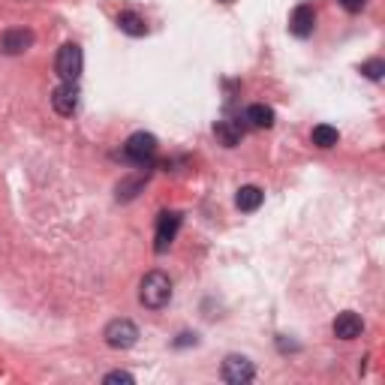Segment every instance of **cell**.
Segmentation results:
<instances>
[{"label":"cell","mask_w":385,"mask_h":385,"mask_svg":"<svg viewBox=\"0 0 385 385\" xmlns=\"http://www.w3.org/2000/svg\"><path fill=\"white\" fill-rule=\"evenodd\" d=\"M139 301H142L148 310H163V307L172 301V280H169V274H163V271L145 274L142 286H139Z\"/></svg>","instance_id":"obj_1"},{"label":"cell","mask_w":385,"mask_h":385,"mask_svg":"<svg viewBox=\"0 0 385 385\" xmlns=\"http://www.w3.org/2000/svg\"><path fill=\"white\" fill-rule=\"evenodd\" d=\"M82 67H85V55H82V48L75 45V43H67V45L58 48L55 70H58V75H60L63 82H79Z\"/></svg>","instance_id":"obj_2"},{"label":"cell","mask_w":385,"mask_h":385,"mask_svg":"<svg viewBox=\"0 0 385 385\" xmlns=\"http://www.w3.org/2000/svg\"><path fill=\"white\" fill-rule=\"evenodd\" d=\"M102 337H106V343L112 346V349H130V346H136V340H139V328H136V322H130V319H112V322L106 325V331H102Z\"/></svg>","instance_id":"obj_3"},{"label":"cell","mask_w":385,"mask_h":385,"mask_svg":"<svg viewBox=\"0 0 385 385\" xmlns=\"http://www.w3.org/2000/svg\"><path fill=\"white\" fill-rule=\"evenodd\" d=\"M181 220L184 217L178 214V211H163L157 217V235H153V250L157 253H166L172 247V241L178 235V229H181Z\"/></svg>","instance_id":"obj_4"},{"label":"cell","mask_w":385,"mask_h":385,"mask_svg":"<svg viewBox=\"0 0 385 385\" xmlns=\"http://www.w3.org/2000/svg\"><path fill=\"white\" fill-rule=\"evenodd\" d=\"M124 153H126V160L145 166L148 160H153V153H157V136H151V133H133L130 139H126Z\"/></svg>","instance_id":"obj_5"},{"label":"cell","mask_w":385,"mask_h":385,"mask_svg":"<svg viewBox=\"0 0 385 385\" xmlns=\"http://www.w3.org/2000/svg\"><path fill=\"white\" fill-rule=\"evenodd\" d=\"M253 376H256V367L244 355H229L223 362V379L229 385H247Z\"/></svg>","instance_id":"obj_6"},{"label":"cell","mask_w":385,"mask_h":385,"mask_svg":"<svg viewBox=\"0 0 385 385\" xmlns=\"http://www.w3.org/2000/svg\"><path fill=\"white\" fill-rule=\"evenodd\" d=\"M51 106H55V112L63 114V118L75 114V109H79V87H75V82L58 85L55 91H51Z\"/></svg>","instance_id":"obj_7"},{"label":"cell","mask_w":385,"mask_h":385,"mask_svg":"<svg viewBox=\"0 0 385 385\" xmlns=\"http://www.w3.org/2000/svg\"><path fill=\"white\" fill-rule=\"evenodd\" d=\"M313 28H316V12H313V6H310V4L295 6L292 18H289V33L298 36V40H307V36L313 33Z\"/></svg>","instance_id":"obj_8"},{"label":"cell","mask_w":385,"mask_h":385,"mask_svg":"<svg viewBox=\"0 0 385 385\" xmlns=\"http://www.w3.org/2000/svg\"><path fill=\"white\" fill-rule=\"evenodd\" d=\"M331 331H335V337H340V340H355V337H362L364 322H362V316H358V313L343 310V313H337Z\"/></svg>","instance_id":"obj_9"},{"label":"cell","mask_w":385,"mask_h":385,"mask_svg":"<svg viewBox=\"0 0 385 385\" xmlns=\"http://www.w3.org/2000/svg\"><path fill=\"white\" fill-rule=\"evenodd\" d=\"M33 45V33L24 31V28H16V31H6L4 40H0V48L6 51V55H21V51H28Z\"/></svg>","instance_id":"obj_10"},{"label":"cell","mask_w":385,"mask_h":385,"mask_svg":"<svg viewBox=\"0 0 385 385\" xmlns=\"http://www.w3.org/2000/svg\"><path fill=\"white\" fill-rule=\"evenodd\" d=\"M244 121H247L250 126H256V130H271L274 126V109L256 102V106H250L247 112H244Z\"/></svg>","instance_id":"obj_11"},{"label":"cell","mask_w":385,"mask_h":385,"mask_svg":"<svg viewBox=\"0 0 385 385\" xmlns=\"http://www.w3.org/2000/svg\"><path fill=\"white\" fill-rule=\"evenodd\" d=\"M262 202H265V192H262L259 187H253V184L241 187V190H238V196H235V205H238L241 211H247V214L259 211V208H262Z\"/></svg>","instance_id":"obj_12"},{"label":"cell","mask_w":385,"mask_h":385,"mask_svg":"<svg viewBox=\"0 0 385 385\" xmlns=\"http://www.w3.org/2000/svg\"><path fill=\"white\" fill-rule=\"evenodd\" d=\"M118 28L126 33V36H145L148 33V24L139 12H121L118 16Z\"/></svg>","instance_id":"obj_13"},{"label":"cell","mask_w":385,"mask_h":385,"mask_svg":"<svg viewBox=\"0 0 385 385\" xmlns=\"http://www.w3.org/2000/svg\"><path fill=\"white\" fill-rule=\"evenodd\" d=\"M214 133H217V139H220L226 148H235L241 142V136H244L241 124H235V121H220V124L214 126Z\"/></svg>","instance_id":"obj_14"},{"label":"cell","mask_w":385,"mask_h":385,"mask_svg":"<svg viewBox=\"0 0 385 385\" xmlns=\"http://www.w3.org/2000/svg\"><path fill=\"white\" fill-rule=\"evenodd\" d=\"M310 139H313L316 148H325L328 151V148H335L340 142V133L331 124H319V126H313V136Z\"/></svg>","instance_id":"obj_15"},{"label":"cell","mask_w":385,"mask_h":385,"mask_svg":"<svg viewBox=\"0 0 385 385\" xmlns=\"http://www.w3.org/2000/svg\"><path fill=\"white\" fill-rule=\"evenodd\" d=\"M362 72L367 75L370 82H379V79H382V72H385V63H382L379 58H374V60H367V63H364Z\"/></svg>","instance_id":"obj_16"},{"label":"cell","mask_w":385,"mask_h":385,"mask_svg":"<svg viewBox=\"0 0 385 385\" xmlns=\"http://www.w3.org/2000/svg\"><path fill=\"white\" fill-rule=\"evenodd\" d=\"M142 184H145L142 178H136V181H124V184L118 187V199H121V202L133 199V196H136V190H142Z\"/></svg>","instance_id":"obj_17"},{"label":"cell","mask_w":385,"mask_h":385,"mask_svg":"<svg viewBox=\"0 0 385 385\" xmlns=\"http://www.w3.org/2000/svg\"><path fill=\"white\" fill-rule=\"evenodd\" d=\"M102 382H106V385H114V382L133 385L136 379H133V374H126V370H112V374H106V376H102Z\"/></svg>","instance_id":"obj_18"},{"label":"cell","mask_w":385,"mask_h":385,"mask_svg":"<svg viewBox=\"0 0 385 385\" xmlns=\"http://www.w3.org/2000/svg\"><path fill=\"white\" fill-rule=\"evenodd\" d=\"M340 6H343L346 12H362V9L367 6V0H340Z\"/></svg>","instance_id":"obj_19"},{"label":"cell","mask_w":385,"mask_h":385,"mask_svg":"<svg viewBox=\"0 0 385 385\" xmlns=\"http://www.w3.org/2000/svg\"><path fill=\"white\" fill-rule=\"evenodd\" d=\"M187 343H196V335H181V340H178L175 346H187Z\"/></svg>","instance_id":"obj_20"},{"label":"cell","mask_w":385,"mask_h":385,"mask_svg":"<svg viewBox=\"0 0 385 385\" xmlns=\"http://www.w3.org/2000/svg\"><path fill=\"white\" fill-rule=\"evenodd\" d=\"M223 4H232V0H223Z\"/></svg>","instance_id":"obj_21"}]
</instances>
